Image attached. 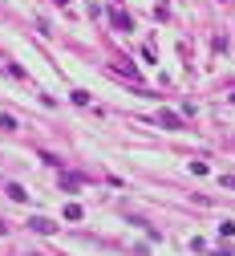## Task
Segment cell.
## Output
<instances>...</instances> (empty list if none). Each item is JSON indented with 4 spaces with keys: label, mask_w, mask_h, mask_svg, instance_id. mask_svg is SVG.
Listing matches in <instances>:
<instances>
[{
    "label": "cell",
    "mask_w": 235,
    "mask_h": 256,
    "mask_svg": "<svg viewBox=\"0 0 235 256\" xmlns=\"http://www.w3.org/2000/svg\"><path fill=\"white\" fill-rule=\"evenodd\" d=\"M28 228H32V232H41V236H49V232H57V224L45 220V216H32V220H28Z\"/></svg>",
    "instance_id": "6da1fadb"
},
{
    "label": "cell",
    "mask_w": 235,
    "mask_h": 256,
    "mask_svg": "<svg viewBox=\"0 0 235 256\" xmlns=\"http://www.w3.org/2000/svg\"><path fill=\"white\" fill-rule=\"evenodd\" d=\"M158 122H162V126H171V130H183V118H179V114H171V110H162V114H158Z\"/></svg>",
    "instance_id": "7a4b0ae2"
},
{
    "label": "cell",
    "mask_w": 235,
    "mask_h": 256,
    "mask_svg": "<svg viewBox=\"0 0 235 256\" xmlns=\"http://www.w3.org/2000/svg\"><path fill=\"white\" fill-rule=\"evenodd\" d=\"M110 20H114V24H118V28H134V20H130V16H126V12H118V8H114V12H110Z\"/></svg>",
    "instance_id": "3957f363"
},
{
    "label": "cell",
    "mask_w": 235,
    "mask_h": 256,
    "mask_svg": "<svg viewBox=\"0 0 235 256\" xmlns=\"http://www.w3.org/2000/svg\"><path fill=\"white\" fill-rule=\"evenodd\" d=\"M8 196H12V200H16V204H24V200H28V191H24V187H20V183H8Z\"/></svg>",
    "instance_id": "277c9868"
},
{
    "label": "cell",
    "mask_w": 235,
    "mask_h": 256,
    "mask_svg": "<svg viewBox=\"0 0 235 256\" xmlns=\"http://www.w3.org/2000/svg\"><path fill=\"white\" fill-rule=\"evenodd\" d=\"M0 126H4V130H12V126H16V118H12V114H0Z\"/></svg>",
    "instance_id": "5b68a950"
},
{
    "label": "cell",
    "mask_w": 235,
    "mask_h": 256,
    "mask_svg": "<svg viewBox=\"0 0 235 256\" xmlns=\"http://www.w3.org/2000/svg\"><path fill=\"white\" fill-rule=\"evenodd\" d=\"M24 256H37V252H24Z\"/></svg>",
    "instance_id": "8992f818"
}]
</instances>
